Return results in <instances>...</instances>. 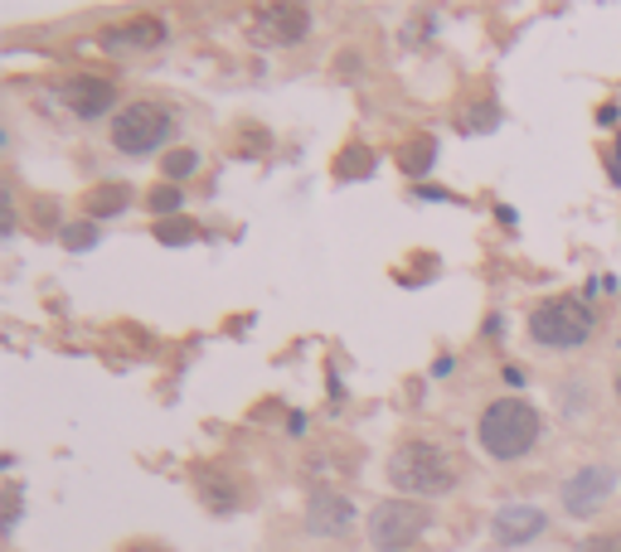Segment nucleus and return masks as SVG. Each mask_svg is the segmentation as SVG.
<instances>
[{"instance_id":"9d476101","label":"nucleus","mask_w":621,"mask_h":552,"mask_svg":"<svg viewBox=\"0 0 621 552\" xmlns=\"http://www.w3.org/2000/svg\"><path fill=\"white\" fill-rule=\"evenodd\" d=\"M190 484L209 514H233V509H243V484H238L223 465H200L190 475Z\"/></svg>"},{"instance_id":"f03ea898","label":"nucleus","mask_w":621,"mask_h":552,"mask_svg":"<svg viewBox=\"0 0 621 552\" xmlns=\"http://www.w3.org/2000/svg\"><path fill=\"white\" fill-rule=\"evenodd\" d=\"M539 432H544V416H539L524 398H495L491 408L481 412V446L491 451L495 461H520V455H530Z\"/></svg>"},{"instance_id":"1a4fd4ad","label":"nucleus","mask_w":621,"mask_h":552,"mask_svg":"<svg viewBox=\"0 0 621 552\" xmlns=\"http://www.w3.org/2000/svg\"><path fill=\"white\" fill-rule=\"evenodd\" d=\"M253 34L262 44H301L311 34V10L301 6H262L253 10Z\"/></svg>"},{"instance_id":"ddd939ff","label":"nucleus","mask_w":621,"mask_h":552,"mask_svg":"<svg viewBox=\"0 0 621 552\" xmlns=\"http://www.w3.org/2000/svg\"><path fill=\"white\" fill-rule=\"evenodd\" d=\"M127 199H131L127 184H102V190H92L83 199V213H88V219H108V213H122L127 209Z\"/></svg>"},{"instance_id":"0eeeda50","label":"nucleus","mask_w":621,"mask_h":552,"mask_svg":"<svg viewBox=\"0 0 621 552\" xmlns=\"http://www.w3.org/2000/svg\"><path fill=\"white\" fill-rule=\"evenodd\" d=\"M59 102L69 107L73 117H83V121H98V117H108V112H112V102H117V88L108 83V78L78 73V78H63V83H59Z\"/></svg>"},{"instance_id":"4468645a","label":"nucleus","mask_w":621,"mask_h":552,"mask_svg":"<svg viewBox=\"0 0 621 552\" xmlns=\"http://www.w3.org/2000/svg\"><path fill=\"white\" fill-rule=\"evenodd\" d=\"M180 204H184L180 184H161V190H151V199H147V209L156 213V223H161V219H176Z\"/></svg>"},{"instance_id":"4be33fe9","label":"nucleus","mask_w":621,"mask_h":552,"mask_svg":"<svg viewBox=\"0 0 621 552\" xmlns=\"http://www.w3.org/2000/svg\"><path fill=\"white\" fill-rule=\"evenodd\" d=\"M122 552H166V548L161 543H127Z\"/></svg>"},{"instance_id":"7ed1b4c3","label":"nucleus","mask_w":621,"mask_h":552,"mask_svg":"<svg viewBox=\"0 0 621 552\" xmlns=\"http://www.w3.org/2000/svg\"><path fill=\"white\" fill-rule=\"evenodd\" d=\"M598 334V311L583 295H549L530 311V340L539 349H583Z\"/></svg>"},{"instance_id":"20e7f679","label":"nucleus","mask_w":621,"mask_h":552,"mask_svg":"<svg viewBox=\"0 0 621 552\" xmlns=\"http://www.w3.org/2000/svg\"><path fill=\"white\" fill-rule=\"evenodd\" d=\"M170 131H176V117H170L161 102H151V98L127 102L122 112L112 117V145L122 155H151L156 145L170 141Z\"/></svg>"},{"instance_id":"412c9836","label":"nucleus","mask_w":621,"mask_h":552,"mask_svg":"<svg viewBox=\"0 0 621 552\" xmlns=\"http://www.w3.org/2000/svg\"><path fill=\"white\" fill-rule=\"evenodd\" d=\"M578 552H621V529H612V533H592V538H583V543H578Z\"/></svg>"},{"instance_id":"f257e3e1","label":"nucleus","mask_w":621,"mask_h":552,"mask_svg":"<svg viewBox=\"0 0 621 552\" xmlns=\"http://www.w3.org/2000/svg\"><path fill=\"white\" fill-rule=\"evenodd\" d=\"M389 484L422 504V500H442V494H452L457 470H452V461H447V451L432 446V441H403V446L389 455Z\"/></svg>"},{"instance_id":"5701e85b","label":"nucleus","mask_w":621,"mask_h":552,"mask_svg":"<svg viewBox=\"0 0 621 552\" xmlns=\"http://www.w3.org/2000/svg\"><path fill=\"white\" fill-rule=\"evenodd\" d=\"M617 402H621V373H617Z\"/></svg>"},{"instance_id":"6ab92c4d","label":"nucleus","mask_w":621,"mask_h":552,"mask_svg":"<svg viewBox=\"0 0 621 552\" xmlns=\"http://www.w3.org/2000/svg\"><path fill=\"white\" fill-rule=\"evenodd\" d=\"M92 242H98V228H92V223H69V228H63V248H92Z\"/></svg>"},{"instance_id":"2eb2a0df","label":"nucleus","mask_w":621,"mask_h":552,"mask_svg":"<svg viewBox=\"0 0 621 552\" xmlns=\"http://www.w3.org/2000/svg\"><path fill=\"white\" fill-rule=\"evenodd\" d=\"M432 155H438V145H432V137H413V145H403V170L408 174H422V170H428L432 165Z\"/></svg>"},{"instance_id":"39448f33","label":"nucleus","mask_w":621,"mask_h":552,"mask_svg":"<svg viewBox=\"0 0 621 552\" xmlns=\"http://www.w3.org/2000/svg\"><path fill=\"white\" fill-rule=\"evenodd\" d=\"M364 529H369V543L379 552H403L432 529V509L418 500H384V504L369 509Z\"/></svg>"},{"instance_id":"423d86ee","label":"nucleus","mask_w":621,"mask_h":552,"mask_svg":"<svg viewBox=\"0 0 621 552\" xmlns=\"http://www.w3.org/2000/svg\"><path fill=\"white\" fill-rule=\"evenodd\" d=\"M612 490H617V470H607V465H583L578 475L563 480V509H568L573 519L598 514V509L612 500Z\"/></svg>"},{"instance_id":"6e6552de","label":"nucleus","mask_w":621,"mask_h":552,"mask_svg":"<svg viewBox=\"0 0 621 552\" xmlns=\"http://www.w3.org/2000/svg\"><path fill=\"white\" fill-rule=\"evenodd\" d=\"M354 529V504L340 490H311L307 500V533L311 538H345Z\"/></svg>"},{"instance_id":"aec40b11","label":"nucleus","mask_w":621,"mask_h":552,"mask_svg":"<svg viewBox=\"0 0 621 552\" xmlns=\"http://www.w3.org/2000/svg\"><path fill=\"white\" fill-rule=\"evenodd\" d=\"M369 165H374V155H369L364 151V145H354V151H345V155H340V174H369Z\"/></svg>"},{"instance_id":"f3484780","label":"nucleus","mask_w":621,"mask_h":552,"mask_svg":"<svg viewBox=\"0 0 621 552\" xmlns=\"http://www.w3.org/2000/svg\"><path fill=\"white\" fill-rule=\"evenodd\" d=\"M161 170H166V180H184V174L200 170V155H194V151H170L161 160Z\"/></svg>"},{"instance_id":"a211bd4d","label":"nucleus","mask_w":621,"mask_h":552,"mask_svg":"<svg viewBox=\"0 0 621 552\" xmlns=\"http://www.w3.org/2000/svg\"><path fill=\"white\" fill-rule=\"evenodd\" d=\"M495 121H500V112H495V102H481V107H475V112H471V117H461V121H457V127H461V131H467V137H475V131H491V127H495Z\"/></svg>"},{"instance_id":"f8f14e48","label":"nucleus","mask_w":621,"mask_h":552,"mask_svg":"<svg viewBox=\"0 0 621 552\" xmlns=\"http://www.w3.org/2000/svg\"><path fill=\"white\" fill-rule=\"evenodd\" d=\"M161 39H166V20L141 16V20H127V24H117V30H108L102 44L108 49H156Z\"/></svg>"},{"instance_id":"9b49d317","label":"nucleus","mask_w":621,"mask_h":552,"mask_svg":"<svg viewBox=\"0 0 621 552\" xmlns=\"http://www.w3.org/2000/svg\"><path fill=\"white\" fill-rule=\"evenodd\" d=\"M544 529H549V519H544V509H534V504H505L495 514V543H505V548L534 543Z\"/></svg>"},{"instance_id":"dca6fc26","label":"nucleus","mask_w":621,"mask_h":552,"mask_svg":"<svg viewBox=\"0 0 621 552\" xmlns=\"http://www.w3.org/2000/svg\"><path fill=\"white\" fill-rule=\"evenodd\" d=\"M194 219H161L156 223V242H166V248H180V242H194Z\"/></svg>"}]
</instances>
